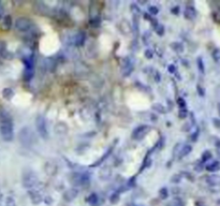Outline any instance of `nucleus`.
Masks as SVG:
<instances>
[{
  "mask_svg": "<svg viewBox=\"0 0 220 206\" xmlns=\"http://www.w3.org/2000/svg\"><path fill=\"white\" fill-rule=\"evenodd\" d=\"M1 134L6 141H12L13 138V123L11 120V117L8 114H4L1 116Z\"/></svg>",
  "mask_w": 220,
  "mask_h": 206,
  "instance_id": "obj_1",
  "label": "nucleus"
},
{
  "mask_svg": "<svg viewBox=\"0 0 220 206\" xmlns=\"http://www.w3.org/2000/svg\"><path fill=\"white\" fill-rule=\"evenodd\" d=\"M104 173H106V171H105V170H103L101 173H100V176H102V175H103ZM110 175H111V170H108V175H106V176H108V177H110ZM106 176H104V178H106Z\"/></svg>",
  "mask_w": 220,
  "mask_h": 206,
  "instance_id": "obj_33",
  "label": "nucleus"
},
{
  "mask_svg": "<svg viewBox=\"0 0 220 206\" xmlns=\"http://www.w3.org/2000/svg\"><path fill=\"white\" fill-rule=\"evenodd\" d=\"M183 205H184V203H183V201L180 200L179 198L173 199V200L167 204V206H183Z\"/></svg>",
  "mask_w": 220,
  "mask_h": 206,
  "instance_id": "obj_17",
  "label": "nucleus"
},
{
  "mask_svg": "<svg viewBox=\"0 0 220 206\" xmlns=\"http://www.w3.org/2000/svg\"><path fill=\"white\" fill-rule=\"evenodd\" d=\"M198 90H199V92L201 94V96H204V94H205V91H204L203 89L201 88V86H198Z\"/></svg>",
  "mask_w": 220,
  "mask_h": 206,
  "instance_id": "obj_34",
  "label": "nucleus"
},
{
  "mask_svg": "<svg viewBox=\"0 0 220 206\" xmlns=\"http://www.w3.org/2000/svg\"><path fill=\"white\" fill-rule=\"evenodd\" d=\"M144 54L147 59H151V58L154 57V51H152V49H146Z\"/></svg>",
  "mask_w": 220,
  "mask_h": 206,
  "instance_id": "obj_26",
  "label": "nucleus"
},
{
  "mask_svg": "<svg viewBox=\"0 0 220 206\" xmlns=\"http://www.w3.org/2000/svg\"><path fill=\"white\" fill-rule=\"evenodd\" d=\"M76 196H77V190L71 189V190H68V191L66 192V194H65V199L68 200V201H71V200H73L74 198H76Z\"/></svg>",
  "mask_w": 220,
  "mask_h": 206,
  "instance_id": "obj_14",
  "label": "nucleus"
},
{
  "mask_svg": "<svg viewBox=\"0 0 220 206\" xmlns=\"http://www.w3.org/2000/svg\"><path fill=\"white\" fill-rule=\"evenodd\" d=\"M84 41H85V32L83 31L77 32V33L75 34V37H74V43H75V45L81 46V45H83Z\"/></svg>",
  "mask_w": 220,
  "mask_h": 206,
  "instance_id": "obj_9",
  "label": "nucleus"
},
{
  "mask_svg": "<svg viewBox=\"0 0 220 206\" xmlns=\"http://www.w3.org/2000/svg\"><path fill=\"white\" fill-rule=\"evenodd\" d=\"M177 103H178V105L180 106V108L186 107V102H185V100L183 98H178L177 99Z\"/></svg>",
  "mask_w": 220,
  "mask_h": 206,
  "instance_id": "obj_29",
  "label": "nucleus"
},
{
  "mask_svg": "<svg viewBox=\"0 0 220 206\" xmlns=\"http://www.w3.org/2000/svg\"><path fill=\"white\" fill-rule=\"evenodd\" d=\"M11 25H12V19H11V17L6 16V18H4V26H6V28H10Z\"/></svg>",
  "mask_w": 220,
  "mask_h": 206,
  "instance_id": "obj_27",
  "label": "nucleus"
},
{
  "mask_svg": "<svg viewBox=\"0 0 220 206\" xmlns=\"http://www.w3.org/2000/svg\"><path fill=\"white\" fill-rule=\"evenodd\" d=\"M15 27L18 31L21 32H27L31 29L32 27V21L27 17H18L15 21Z\"/></svg>",
  "mask_w": 220,
  "mask_h": 206,
  "instance_id": "obj_4",
  "label": "nucleus"
},
{
  "mask_svg": "<svg viewBox=\"0 0 220 206\" xmlns=\"http://www.w3.org/2000/svg\"><path fill=\"white\" fill-rule=\"evenodd\" d=\"M87 202H88L91 206H96V205H98V203H99V198H98V196L96 193H91L90 196L87 198Z\"/></svg>",
  "mask_w": 220,
  "mask_h": 206,
  "instance_id": "obj_13",
  "label": "nucleus"
},
{
  "mask_svg": "<svg viewBox=\"0 0 220 206\" xmlns=\"http://www.w3.org/2000/svg\"><path fill=\"white\" fill-rule=\"evenodd\" d=\"M3 94H4V97H6V98H11V97H13V95H14V92H13V90H12V89H10V88H8V89H4Z\"/></svg>",
  "mask_w": 220,
  "mask_h": 206,
  "instance_id": "obj_25",
  "label": "nucleus"
},
{
  "mask_svg": "<svg viewBox=\"0 0 220 206\" xmlns=\"http://www.w3.org/2000/svg\"><path fill=\"white\" fill-rule=\"evenodd\" d=\"M148 12H149V14L151 15V16H155V15H157L159 13V9L157 8L156 6H150L149 8H148Z\"/></svg>",
  "mask_w": 220,
  "mask_h": 206,
  "instance_id": "obj_18",
  "label": "nucleus"
},
{
  "mask_svg": "<svg viewBox=\"0 0 220 206\" xmlns=\"http://www.w3.org/2000/svg\"><path fill=\"white\" fill-rule=\"evenodd\" d=\"M155 31H156V33L158 34V36H163V34H164V31H165L164 26L158 24L157 26H155Z\"/></svg>",
  "mask_w": 220,
  "mask_h": 206,
  "instance_id": "obj_15",
  "label": "nucleus"
},
{
  "mask_svg": "<svg viewBox=\"0 0 220 206\" xmlns=\"http://www.w3.org/2000/svg\"><path fill=\"white\" fill-rule=\"evenodd\" d=\"M36 128L39 135L44 140L49 138V129H47V122L45 118L41 115H39L36 118Z\"/></svg>",
  "mask_w": 220,
  "mask_h": 206,
  "instance_id": "obj_2",
  "label": "nucleus"
},
{
  "mask_svg": "<svg viewBox=\"0 0 220 206\" xmlns=\"http://www.w3.org/2000/svg\"><path fill=\"white\" fill-rule=\"evenodd\" d=\"M213 122H214V125L216 126L217 128H220V119L214 118V119H213Z\"/></svg>",
  "mask_w": 220,
  "mask_h": 206,
  "instance_id": "obj_32",
  "label": "nucleus"
},
{
  "mask_svg": "<svg viewBox=\"0 0 220 206\" xmlns=\"http://www.w3.org/2000/svg\"><path fill=\"white\" fill-rule=\"evenodd\" d=\"M191 150H192V146L191 145H184L179 151V158L186 157L187 155H189L191 153Z\"/></svg>",
  "mask_w": 220,
  "mask_h": 206,
  "instance_id": "obj_11",
  "label": "nucleus"
},
{
  "mask_svg": "<svg viewBox=\"0 0 220 206\" xmlns=\"http://www.w3.org/2000/svg\"><path fill=\"white\" fill-rule=\"evenodd\" d=\"M167 71H169L170 73L175 72V67H174V64H170V66L167 67Z\"/></svg>",
  "mask_w": 220,
  "mask_h": 206,
  "instance_id": "obj_31",
  "label": "nucleus"
},
{
  "mask_svg": "<svg viewBox=\"0 0 220 206\" xmlns=\"http://www.w3.org/2000/svg\"><path fill=\"white\" fill-rule=\"evenodd\" d=\"M118 201H119V193L118 192H115V193H113L112 196H110V202L113 203V204L117 203Z\"/></svg>",
  "mask_w": 220,
  "mask_h": 206,
  "instance_id": "obj_19",
  "label": "nucleus"
},
{
  "mask_svg": "<svg viewBox=\"0 0 220 206\" xmlns=\"http://www.w3.org/2000/svg\"><path fill=\"white\" fill-rule=\"evenodd\" d=\"M185 17L188 19H193L195 16H197V11H195V9L193 8V6H186V9H185Z\"/></svg>",
  "mask_w": 220,
  "mask_h": 206,
  "instance_id": "obj_8",
  "label": "nucleus"
},
{
  "mask_svg": "<svg viewBox=\"0 0 220 206\" xmlns=\"http://www.w3.org/2000/svg\"><path fill=\"white\" fill-rule=\"evenodd\" d=\"M150 127L147 125H142V126H139L138 128L134 129V131L132 132V138L136 141H140L142 140L144 136L147 135V133L149 132Z\"/></svg>",
  "mask_w": 220,
  "mask_h": 206,
  "instance_id": "obj_5",
  "label": "nucleus"
},
{
  "mask_svg": "<svg viewBox=\"0 0 220 206\" xmlns=\"http://www.w3.org/2000/svg\"><path fill=\"white\" fill-rule=\"evenodd\" d=\"M213 58L216 62H220V49H216L213 52Z\"/></svg>",
  "mask_w": 220,
  "mask_h": 206,
  "instance_id": "obj_20",
  "label": "nucleus"
},
{
  "mask_svg": "<svg viewBox=\"0 0 220 206\" xmlns=\"http://www.w3.org/2000/svg\"><path fill=\"white\" fill-rule=\"evenodd\" d=\"M29 196H30V200H31L32 203H34V204H39V203L43 200L40 192L37 191V190H34V189L29 190Z\"/></svg>",
  "mask_w": 220,
  "mask_h": 206,
  "instance_id": "obj_6",
  "label": "nucleus"
},
{
  "mask_svg": "<svg viewBox=\"0 0 220 206\" xmlns=\"http://www.w3.org/2000/svg\"><path fill=\"white\" fill-rule=\"evenodd\" d=\"M219 181H220V177L216 176V175H214V176H210L207 178V183L210 184V185H217V184H219Z\"/></svg>",
  "mask_w": 220,
  "mask_h": 206,
  "instance_id": "obj_16",
  "label": "nucleus"
},
{
  "mask_svg": "<svg viewBox=\"0 0 220 206\" xmlns=\"http://www.w3.org/2000/svg\"><path fill=\"white\" fill-rule=\"evenodd\" d=\"M218 111H219V114H220V103L218 104Z\"/></svg>",
  "mask_w": 220,
  "mask_h": 206,
  "instance_id": "obj_35",
  "label": "nucleus"
},
{
  "mask_svg": "<svg viewBox=\"0 0 220 206\" xmlns=\"http://www.w3.org/2000/svg\"><path fill=\"white\" fill-rule=\"evenodd\" d=\"M198 67H199V70L201 71V73H204V64L202 58H198Z\"/></svg>",
  "mask_w": 220,
  "mask_h": 206,
  "instance_id": "obj_24",
  "label": "nucleus"
},
{
  "mask_svg": "<svg viewBox=\"0 0 220 206\" xmlns=\"http://www.w3.org/2000/svg\"><path fill=\"white\" fill-rule=\"evenodd\" d=\"M171 47L176 53H183V52H184V45L180 42H173L171 44Z\"/></svg>",
  "mask_w": 220,
  "mask_h": 206,
  "instance_id": "obj_12",
  "label": "nucleus"
},
{
  "mask_svg": "<svg viewBox=\"0 0 220 206\" xmlns=\"http://www.w3.org/2000/svg\"><path fill=\"white\" fill-rule=\"evenodd\" d=\"M212 158V154H210V151H204L203 155H202V161L203 162H206L208 161V160Z\"/></svg>",
  "mask_w": 220,
  "mask_h": 206,
  "instance_id": "obj_21",
  "label": "nucleus"
},
{
  "mask_svg": "<svg viewBox=\"0 0 220 206\" xmlns=\"http://www.w3.org/2000/svg\"><path fill=\"white\" fill-rule=\"evenodd\" d=\"M132 68H133V64H132V62L130 61L129 58H127V59L124 60V64H123V74L125 75V76L129 75L130 73L132 72Z\"/></svg>",
  "mask_w": 220,
  "mask_h": 206,
  "instance_id": "obj_7",
  "label": "nucleus"
},
{
  "mask_svg": "<svg viewBox=\"0 0 220 206\" xmlns=\"http://www.w3.org/2000/svg\"><path fill=\"white\" fill-rule=\"evenodd\" d=\"M154 110L156 111V112H159V113H167L165 112V108L163 107L162 105H161L160 103H157L154 105Z\"/></svg>",
  "mask_w": 220,
  "mask_h": 206,
  "instance_id": "obj_22",
  "label": "nucleus"
},
{
  "mask_svg": "<svg viewBox=\"0 0 220 206\" xmlns=\"http://www.w3.org/2000/svg\"><path fill=\"white\" fill-rule=\"evenodd\" d=\"M206 170L208 172H217L220 170V163L218 161H213L206 165Z\"/></svg>",
  "mask_w": 220,
  "mask_h": 206,
  "instance_id": "obj_10",
  "label": "nucleus"
},
{
  "mask_svg": "<svg viewBox=\"0 0 220 206\" xmlns=\"http://www.w3.org/2000/svg\"><path fill=\"white\" fill-rule=\"evenodd\" d=\"M160 196H162V199H167V196H169V192H167V188H162V189L160 190Z\"/></svg>",
  "mask_w": 220,
  "mask_h": 206,
  "instance_id": "obj_28",
  "label": "nucleus"
},
{
  "mask_svg": "<svg viewBox=\"0 0 220 206\" xmlns=\"http://www.w3.org/2000/svg\"><path fill=\"white\" fill-rule=\"evenodd\" d=\"M171 12L173 13V14H179V6H174L173 9L171 10Z\"/></svg>",
  "mask_w": 220,
  "mask_h": 206,
  "instance_id": "obj_30",
  "label": "nucleus"
},
{
  "mask_svg": "<svg viewBox=\"0 0 220 206\" xmlns=\"http://www.w3.org/2000/svg\"><path fill=\"white\" fill-rule=\"evenodd\" d=\"M37 184H38V176L33 171H28L23 175V185L27 189L31 190Z\"/></svg>",
  "mask_w": 220,
  "mask_h": 206,
  "instance_id": "obj_3",
  "label": "nucleus"
},
{
  "mask_svg": "<svg viewBox=\"0 0 220 206\" xmlns=\"http://www.w3.org/2000/svg\"><path fill=\"white\" fill-rule=\"evenodd\" d=\"M187 114H188V111H187V108H186V107L180 108L179 112H178V116H179L180 118H186V117H187Z\"/></svg>",
  "mask_w": 220,
  "mask_h": 206,
  "instance_id": "obj_23",
  "label": "nucleus"
}]
</instances>
